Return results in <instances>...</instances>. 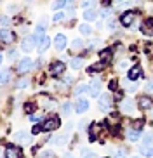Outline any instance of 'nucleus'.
<instances>
[{
	"label": "nucleus",
	"mask_w": 153,
	"mask_h": 158,
	"mask_svg": "<svg viewBox=\"0 0 153 158\" xmlns=\"http://www.w3.org/2000/svg\"><path fill=\"white\" fill-rule=\"evenodd\" d=\"M87 110H89V101L87 99H79V101H77V106H75V111L82 115V113H85Z\"/></svg>",
	"instance_id": "4468645a"
},
{
	"label": "nucleus",
	"mask_w": 153,
	"mask_h": 158,
	"mask_svg": "<svg viewBox=\"0 0 153 158\" xmlns=\"http://www.w3.org/2000/svg\"><path fill=\"white\" fill-rule=\"evenodd\" d=\"M127 156V149L125 148H118L113 151V158H125Z\"/></svg>",
	"instance_id": "a878e982"
},
{
	"label": "nucleus",
	"mask_w": 153,
	"mask_h": 158,
	"mask_svg": "<svg viewBox=\"0 0 153 158\" xmlns=\"http://www.w3.org/2000/svg\"><path fill=\"white\" fill-rule=\"evenodd\" d=\"M96 16H97V12L92 9H87L83 12V19H85V21H92V19H96Z\"/></svg>",
	"instance_id": "5701e85b"
},
{
	"label": "nucleus",
	"mask_w": 153,
	"mask_h": 158,
	"mask_svg": "<svg viewBox=\"0 0 153 158\" xmlns=\"http://www.w3.org/2000/svg\"><path fill=\"white\" fill-rule=\"evenodd\" d=\"M35 42H37V38L33 37H28V38H24L23 40V44H21V49H23L24 52H30V51H33L35 49Z\"/></svg>",
	"instance_id": "423d86ee"
},
{
	"label": "nucleus",
	"mask_w": 153,
	"mask_h": 158,
	"mask_svg": "<svg viewBox=\"0 0 153 158\" xmlns=\"http://www.w3.org/2000/svg\"><path fill=\"white\" fill-rule=\"evenodd\" d=\"M132 158H139V156H132Z\"/></svg>",
	"instance_id": "6e6d98bb"
},
{
	"label": "nucleus",
	"mask_w": 153,
	"mask_h": 158,
	"mask_svg": "<svg viewBox=\"0 0 153 158\" xmlns=\"http://www.w3.org/2000/svg\"><path fill=\"white\" fill-rule=\"evenodd\" d=\"M33 110H35V106H33L32 102H26V104H24V111L26 113H33Z\"/></svg>",
	"instance_id": "58836bf2"
},
{
	"label": "nucleus",
	"mask_w": 153,
	"mask_h": 158,
	"mask_svg": "<svg viewBox=\"0 0 153 158\" xmlns=\"http://www.w3.org/2000/svg\"><path fill=\"white\" fill-rule=\"evenodd\" d=\"M99 108H101V111H110L111 110V94H101L99 96Z\"/></svg>",
	"instance_id": "7ed1b4c3"
},
{
	"label": "nucleus",
	"mask_w": 153,
	"mask_h": 158,
	"mask_svg": "<svg viewBox=\"0 0 153 158\" xmlns=\"http://www.w3.org/2000/svg\"><path fill=\"white\" fill-rule=\"evenodd\" d=\"M40 101L44 102V108H45V110H52V108H54V104H56V102L52 101V99H49L47 96H42Z\"/></svg>",
	"instance_id": "4be33fe9"
},
{
	"label": "nucleus",
	"mask_w": 153,
	"mask_h": 158,
	"mask_svg": "<svg viewBox=\"0 0 153 158\" xmlns=\"http://www.w3.org/2000/svg\"><path fill=\"white\" fill-rule=\"evenodd\" d=\"M68 0H54V4H52V9L54 10H59L61 7H65V4Z\"/></svg>",
	"instance_id": "7c9ffc66"
},
{
	"label": "nucleus",
	"mask_w": 153,
	"mask_h": 158,
	"mask_svg": "<svg viewBox=\"0 0 153 158\" xmlns=\"http://www.w3.org/2000/svg\"><path fill=\"white\" fill-rule=\"evenodd\" d=\"M99 44H101V42H99V40H92V42H91V44H89V49H94V47H97V45H99Z\"/></svg>",
	"instance_id": "a18cd8bd"
},
{
	"label": "nucleus",
	"mask_w": 153,
	"mask_h": 158,
	"mask_svg": "<svg viewBox=\"0 0 153 158\" xmlns=\"http://www.w3.org/2000/svg\"><path fill=\"white\" fill-rule=\"evenodd\" d=\"M87 90H89V85H85V84H79L77 87H75L73 94H75V96H80L82 92H87Z\"/></svg>",
	"instance_id": "b1692460"
},
{
	"label": "nucleus",
	"mask_w": 153,
	"mask_h": 158,
	"mask_svg": "<svg viewBox=\"0 0 153 158\" xmlns=\"http://www.w3.org/2000/svg\"><path fill=\"white\" fill-rule=\"evenodd\" d=\"M143 123H144L143 120H136V122H134V129H139V130H141V127H143Z\"/></svg>",
	"instance_id": "c03bdc74"
},
{
	"label": "nucleus",
	"mask_w": 153,
	"mask_h": 158,
	"mask_svg": "<svg viewBox=\"0 0 153 158\" xmlns=\"http://www.w3.org/2000/svg\"><path fill=\"white\" fill-rule=\"evenodd\" d=\"M101 16H103V18H110V16H111V9H103L101 10Z\"/></svg>",
	"instance_id": "79ce46f5"
},
{
	"label": "nucleus",
	"mask_w": 153,
	"mask_h": 158,
	"mask_svg": "<svg viewBox=\"0 0 153 158\" xmlns=\"http://www.w3.org/2000/svg\"><path fill=\"white\" fill-rule=\"evenodd\" d=\"M108 28H111V30H113V28H117V23L113 21V19H110V21H108Z\"/></svg>",
	"instance_id": "8fccbe9b"
},
{
	"label": "nucleus",
	"mask_w": 153,
	"mask_h": 158,
	"mask_svg": "<svg viewBox=\"0 0 153 158\" xmlns=\"http://www.w3.org/2000/svg\"><path fill=\"white\" fill-rule=\"evenodd\" d=\"M2 59H4V57H2V54H0V64H2Z\"/></svg>",
	"instance_id": "5fc2aeb1"
},
{
	"label": "nucleus",
	"mask_w": 153,
	"mask_h": 158,
	"mask_svg": "<svg viewBox=\"0 0 153 158\" xmlns=\"http://www.w3.org/2000/svg\"><path fill=\"white\" fill-rule=\"evenodd\" d=\"M32 68H33V61L30 59V57L21 59V61H19V64H18V71H19V73H28Z\"/></svg>",
	"instance_id": "20e7f679"
},
{
	"label": "nucleus",
	"mask_w": 153,
	"mask_h": 158,
	"mask_svg": "<svg viewBox=\"0 0 153 158\" xmlns=\"http://www.w3.org/2000/svg\"><path fill=\"white\" fill-rule=\"evenodd\" d=\"M94 2L96 0H82V7H85V9H91L94 5Z\"/></svg>",
	"instance_id": "4c0bfd02"
},
{
	"label": "nucleus",
	"mask_w": 153,
	"mask_h": 158,
	"mask_svg": "<svg viewBox=\"0 0 153 158\" xmlns=\"http://www.w3.org/2000/svg\"><path fill=\"white\" fill-rule=\"evenodd\" d=\"M80 33H82V35H91V31H92V28H91V26H89V24H80Z\"/></svg>",
	"instance_id": "473e14b6"
},
{
	"label": "nucleus",
	"mask_w": 153,
	"mask_h": 158,
	"mask_svg": "<svg viewBox=\"0 0 153 158\" xmlns=\"http://www.w3.org/2000/svg\"><path fill=\"white\" fill-rule=\"evenodd\" d=\"M9 80H11V71L9 70L0 71V84H7Z\"/></svg>",
	"instance_id": "393cba45"
},
{
	"label": "nucleus",
	"mask_w": 153,
	"mask_h": 158,
	"mask_svg": "<svg viewBox=\"0 0 153 158\" xmlns=\"http://www.w3.org/2000/svg\"><path fill=\"white\" fill-rule=\"evenodd\" d=\"M122 111L127 113V115L134 113V101H132L130 98H127V99H124V101H122Z\"/></svg>",
	"instance_id": "1a4fd4ad"
},
{
	"label": "nucleus",
	"mask_w": 153,
	"mask_h": 158,
	"mask_svg": "<svg viewBox=\"0 0 153 158\" xmlns=\"http://www.w3.org/2000/svg\"><path fill=\"white\" fill-rule=\"evenodd\" d=\"M68 139H70V135L66 134V135H59V137H54V139H52V143H54L56 146H59V144H65Z\"/></svg>",
	"instance_id": "bb28decb"
},
{
	"label": "nucleus",
	"mask_w": 153,
	"mask_h": 158,
	"mask_svg": "<svg viewBox=\"0 0 153 158\" xmlns=\"http://www.w3.org/2000/svg\"><path fill=\"white\" fill-rule=\"evenodd\" d=\"M40 130H42L40 125H35V127H33V132H32V134H40Z\"/></svg>",
	"instance_id": "603ef678"
},
{
	"label": "nucleus",
	"mask_w": 153,
	"mask_h": 158,
	"mask_svg": "<svg viewBox=\"0 0 153 158\" xmlns=\"http://www.w3.org/2000/svg\"><path fill=\"white\" fill-rule=\"evenodd\" d=\"M32 141V135L28 134V132H24V130H21V132H18V134H14V143H30Z\"/></svg>",
	"instance_id": "9d476101"
},
{
	"label": "nucleus",
	"mask_w": 153,
	"mask_h": 158,
	"mask_svg": "<svg viewBox=\"0 0 153 158\" xmlns=\"http://www.w3.org/2000/svg\"><path fill=\"white\" fill-rule=\"evenodd\" d=\"M70 63H71V68H73V70H79V68H82L83 61H82V57H73Z\"/></svg>",
	"instance_id": "cd10ccee"
},
{
	"label": "nucleus",
	"mask_w": 153,
	"mask_h": 158,
	"mask_svg": "<svg viewBox=\"0 0 153 158\" xmlns=\"http://www.w3.org/2000/svg\"><path fill=\"white\" fill-rule=\"evenodd\" d=\"M63 158H73V155H71V153H66V155H65V156H63Z\"/></svg>",
	"instance_id": "864d4df0"
},
{
	"label": "nucleus",
	"mask_w": 153,
	"mask_h": 158,
	"mask_svg": "<svg viewBox=\"0 0 153 158\" xmlns=\"http://www.w3.org/2000/svg\"><path fill=\"white\" fill-rule=\"evenodd\" d=\"M71 110H73V106H71V102H65V104H63V113H65V115L71 113Z\"/></svg>",
	"instance_id": "c9c22d12"
},
{
	"label": "nucleus",
	"mask_w": 153,
	"mask_h": 158,
	"mask_svg": "<svg viewBox=\"0 0 153 158\" xmlns=\"http://www.w3.org/2000/svg\"><path fill=\"white\" fill-rule=\"evenodd\" d=\"M99 90H101V80H99V78H94L92 84H91V87H89V92H91V96H92V98H97Z\"/></svg>",
	"instance_id": "f8f14e48"
},
{
	"label": "nucleus",
	"mask_w": 153,
	"mask_h": 158,
	"mask_svg": "<svg viewBox=\"0 0 153 158\" xmlns=\"http://www.w3.org/2000/svg\"><path fill=\"white\" fill-rule=\"evenodd\" d=\"M40 118H42V116H40V115H37V113H33V115L30 116V120H32V122H38Z\"/></svg>",
	"instance_id": "49530a36"
},
{
	"label": "nucleus",
	"mask_w": 153,
	"mask_h": 158,
	"mask_svg": "<svg viewBox=\"0 0 153 158\" xmlns=\"http://www.w3.org/2000/svg\"><path fill=\"white\" fill-rule=\"evenodd\" d=\"M0 24L7 28V26L11 24V19H9V16H0Z\"/></svg>",
	"instance_id": "f704fd0d"
},
{
	"label": "nucleus",
	"mask_w": 153,
	"mask_h": 158,
	"mask_svg": "<svg viewBox=\"0 0 153 158\" xmlns=\"http://www.w3.org/2000/svg\"><path fill=\"white\" fill-rule=\"evenodd\" d=\"M40 158H54V153H52V151H44V153L40 155Z\"/></svg>",
	"instance_id": "a19ab883"
},
{
	"label": "nucleus",
	"mask_w": 153,
	"mask_h": 158,
	"mask_svg": "<svg viewBox=\"0 0 153 158\" xmlns=\"http://www.w3.org/2000/svg\"><path fill=\"white\" fill-rule=\"evenodd\" d=\"M97 132H99V125H97V123H92V125H91V141L96 139Z\"/></svg>",
	"instance_id": "2f4dec72"
},
{
	"label": "nucleus",
	"mask_w": 153,
	"mask_h": 158,
	"mask_svg": "<svg viewBox=\"0 0 153 158\" xmlns=\"http://www.w3.org/2000/svg\"><path fill=\"white\" fill-rule=\"evenodd\" d=\"M59 125H61L59 118H57V116H52V118H49V120H45L42 123V130H44V132H51V130H56Z\"/></svg>",
	"instance_id": "f257e3e1"
},
{
	"label": "nucleus",
	"mask_w": 153,
	"mask_h": 158,
	"mask_svg": "<svg viewBox=\"0 0 153 158\" xmlns=\"http://www.w3.org/2000/svg\"><path fill=\"white\" fill-rule=\"evenodd\" d=\"M71 49H73V51H82V49H83V42L80 40V38L73 40V42H71Z\"/></svg>",
	"instance_id": "c85d7f7f"
},
{
	"label": "nucleus",
	"mask_w": 153,
	"mask_h": 158,
	"mask_svg": "<svg viewBox=\"0 0 153 158\" xmlns=\"http://www.w3.org/2000/svg\"><path fill=\"white\" fill-rule=\"evenodd\" d=\"M134 21H136V12H134V10H127V12L122 16L120 24H122V26H125V28H130Z\"/></svg>",
	"instance_id": "f03ea898"
},
{
	"label": "nucleus",
	"mask_w": 153,
	"mask_h": 158,
	"mask_svg": "<svg viewBox=\"0 0 153 158\" xmlns=\"http://www.w3.org/2000/svg\"><path fill=\"white\" fill-rule=\"evenodd\" d=\"M111 57H113V52H111V49H104V51L99 52V59H101L103 64L111 63Z\"/></svg>",
	"instance_id": "2eb2a0df"
},
{
	"label": "nucleus",
	"mask_w": 153,
	"mask_h": 158,
	"mask_svg": "<svg viewBox=\"0 0 153 158\" xmlns=\"http://www.w3.org/2000/svg\"><path fill=\"white\" fill-rule=\"evenodd\" d=\"M63 71H65V63H61V61H57V63H54V64L51 66V73L54 75V77L61 75Z\"/></svg>",
	"instance_id": "6ab92c4d"
},
{
	"label": "nucleus",
	"mask_w": 153,
	"mask_h": 158,
	"mask_svg": "<svg viewBox=\"0 0 153 158\" xmlns=\"http://www.w3.org/2000/svg\"><path fill=\"white\" fill-rule=\"evenodd\" d=\"M49 45H51V38L47 37V35H44V37L38 40V51H40V52H45L47 49H49Z\"/></svg>",
	"instance_id": "dca6fc26"
},
{
	"label": "nucleus",
	"mask_w": 153,
	"mask_h": 158,
	"mask_svg": "<svg viewBox=\"0 0 153 158\" xmlns=\"http://www.w3.org/2000/svg\"><path fill=\"white\" fill-rule=\"evenodd\" d=\"M54 45H56V49H57V51H63V49L66 47V37L63 35V33H57V35H56Z\"/></svg>",
	"instance_id": "ddd939ff"
},
{
	"label": "nucleus",
	"mask_w": 153,
	"mask_h": 158,
	"mask_svg": "<svg viewBox=\"0 0 153 158\" xmlns=\"http://www.w3.org/2000/svg\"><path fill=\"white\" fill-rule=\"evenodd\" d=\"M9 57H11V59H18V52H16V51H11V52H9Z\"/></svg>",
	"instance_id": "3c124183"
},
{
	"label": "nucleus",
	"mask_w": 153,
	"mask_h": 158,
	"mask_svg": "<svg viewBox=\"0 0 153 158\" xmlns=\"http://www.w3.org/2000/svg\"><path fill=\"white\" fill-rule=\"evenodd\" d=\"M16 87L18 89H24V87H28V78H21L18 82V84H16Z\"/></svg>",
	"instance_id": "e433bc0d"
},
{
	"label": "nucleus",
	"mask_w": 153,
	"mask_h": 158,
	"mask_svg": "<svg viewBox=\"0 0 153 158\" xmlns=\"http://www.w3.org/2000/svg\"><path fill=\"white\" fill-rule=\"evenodd\" d=\"M141 77H143V70H141V66L139 64H136V66H132V68H130V71L129 73H127V78L129 80H138V78H141Z\"/></svg>",
	"instance_id": "0eeeda50"
},
{
	"label": "nucleus",
	"mask_w": 153,
	"mask_h": 158,
	"mask_svg": "<svg viewBox=\"0 0 153 158\" xmlns=\"http://www.w3.org/2000/svg\"><path fill=\"white\" fill-rule=\"evenodd\" d=\"M141 137H143V132L139 129H130L129 132H127V139L129 141H139Z\"/></svg>",
	"instance_id": "a211bd4d"
},
{
	"label": "nucleus",
	"mask_w": 153,
	"mask_h": 158,
	"mask_svg": "<svg viewBox=\"0 0 153 158\" xmlns=\"http://www.w3.org/2000/svg\"><path fill=\"white\" fill-rule=\"evenodd\" d=\"M110 90H118V89H117V82H115V80H111V82H110Z\"/></svg>",
	"instance_id": "09e8293b"
},
{
	"label": "nucleus",
	"mask_w": 153,
	"mask_h": 158,
	"mask_svg": "<svg viewBox=\"0 0 153 158\" xmlns=\"http://www.w3.org/2000/svg\"><path fill=\"white\" fill-rule=\"evenodd\" d=\"M5 158H21V149H19V146H7V149H5Z\"/></svg>",
	"instance_id": "6e6552de"
},
{
	"label": "nucleus",
	"mask_w": 153,
	"mask_h": 158,
	"mask_svg": "<svg viewBox=\"0 0 153 158\" xmlns=\"http://www.w3.org/2000/svg\"><path fill=\"white\" fill-rule=\"evenodd\" d=\"M82 158H97V156L91 151H82Z\"/></svg>",
	"instance_id": "ea45409f"
},
{
	"label": "nucleus",
	"mask_w": 153,
	"mask_h": 158,
	"mask_svg": "<svg viewBox=\"0 0 153 158\" xmlns=\"http://www.w3.org/2000/svg\"><path fill=\"white\" fill-rule=\"evenodd\" d=\"M14 35L12 31H9L7 28H4V30H0V40L2 42H5V44H11V42H14Z\"/></svg>",
	"instance_id": "9b49d317"
},
{
	"label": "nucleus",
	"mask_w": 153,
	"mask_h": 158,
	"mask_svg": "<svg viewBox=\"0 0 153 158\" xmlns=\"http://www.w3.org/2000/svg\"><path fill=\"white\" fill-rule=\"evenodd\" d=\"M63 19H65V14H63V12H56V14L52 16V21H54V23H61Z\"/></svg>",
	"instance_id": "72a5a7b5"
},
{
	"label": "nucleus",
	"mask_w": 153,
	"mask_h": 158,
	"mask_svg": "<svg viewBox=\"0 0 153 158\" xmlns=\"http://www.w3.org/2000/svg\"><path fill=\"white\" fill-rule=\"evenodd\" d=\"M103 68V63L101 64H94V66H91V68H89V71H96V70H101Z\"/></svg>",
	"instance_id": "de8ad7c7"
},
{
	"label": "nucleus",
	"mask_w": 153,
	"mask_h": 158,
	"mask_svg": "<svg viewBox=\"0 0 153 158\" xmlns=\"http://www.w3.org/2000/svg\"><path fill=\"white\" fill-rule=\"evenodd\" d=\"M141 33L146 35V37H153V18L143 21V24H141Z\"/></svg>",
	"instance_id": "39448f33"
},
{
	"label": "nucleus",
	"mask_w": 153,
	"mask_h": 158,
	"mask_svg": "<svg viewBox=\"0 0 153 158\" xmlns=\"http://www.w3.org/2000/svg\"><path fill=\"white\" fill-rule=\"evenodd\" d=\"M146 90H148L150 94H153V80H150L148 84H146Z\"/></svg>",
	"instance_id": "37998d69"
},
{
	"label": "nucleus",
	"mask_w": 153,
	"mask_h": 158,
	"mask_svg": "<svg viewBox=\"0 0 153 158\" xmlns=\"http://www.w3.org/2000/svg\"><path fill=\"white\" fill-rule=\"evenodd\" d=\"M139 151H141V155H144V156H153V143H144Z\"/></svg>",
	"instance_id": "aec40b11"
},
{
	"label": "nucleus",
	"mask_w": 153,
	"mask_h": 158,
	"mask_svg": "<svg viewBox=\"0 0 153 158\" xmlns=\"http://www.w3.org/2000/svg\"><path fill=\"white\" fill-rule=\"evenodd\" d=\"M138 102H139V106L143 108V110H150V108H151V104H153V101L148 98V96H141Z\"/></svg>",
	"instance_id": "412c9836"
},
{
	"label": "nucleus",
	"mask_w": 153,
	"mask_h": 158,
	"mask_svg": "<svg viewBox=\"0 0 153 158\" xmlns=\"http://www.w3.org/2000/svg\"><path fill=\"white\" fill-rule=\"evenodd\" d=\"M125 87H127V90H129V92H134L136 89H138V84H134V80H129V78H127V82H125Z\"/></svg>",
	"instance_id": "c756f323"
},
{
	"label": "nucleus",
	"mask_w": 153,
	"mask_h": 158,
	"mask_svg": "<svg viewBox=\"0 0 153 158\" xmlns=\"http://www.w3.org/2000/svg\"><path fill=\"white\" fill-rule=\"evenodd\" d=\"M106 123H108L110 129H117V127L120 125V116H118V115H110L106 118Z\"/></svg>",
	"instance_id": "f3484780"
}]
</instances>
